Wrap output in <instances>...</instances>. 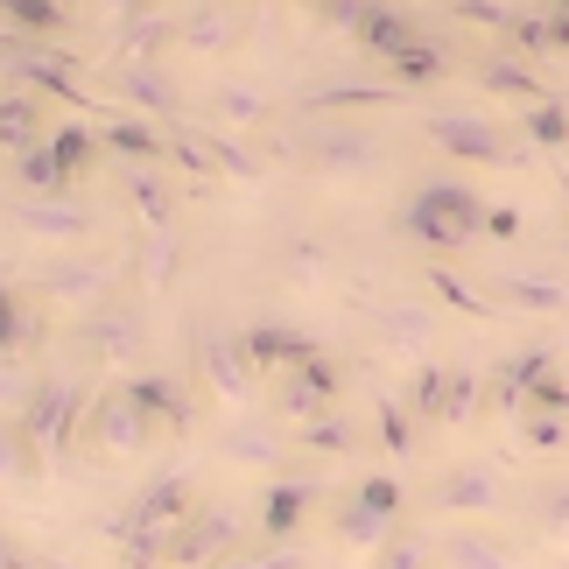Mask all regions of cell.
Instances as JSON below:
<instances>
[{"instance_id":"d4e9b609","label":"cell","mask_w":569,"mask_h":569,"mask_svg":"<svg viewBox=\"0 0 569 569\" xmlns=\"http://www.w3.org/2000/svg\"><path fill=\"white\" fill-rule=\"evenodd\" d=\"M436 569H528L499 535L486 528H471V520H457V528L436 535Z\"/></svg>"},{"instance_id":"f6af8a7d","label":"cell","mask_w":569,"mask_h":569,"mask_svg":"<svg viewBox=\"0 0 569 569\" xmlns=\"http://www.w3.org/2000/svg\"><path fill=\"white\" fill-rule=\"evenodd\" d=\"M429 562H436V535H415V528H401L387 549L366 556V569H429Z\"/></svg>"},{"instance_id":"8d00e7d4","label":"cell","mask_w":569,"mask_h":569,"mask_svg":"<svg viewBox=\"0 0 569 569\" xmlns=\"http://www.w3.org/2000/svg\"><path fill=\"white\" fill-rule=\"evenodd\" d=\"M520 141L535 148V156H556L569 148V99H541V106H520Z\"/></svg>"},{"instance_id":"60d3db41","label":"cell","mask_w":569,"mask_h":569,"mask_svg":"<svg viewBox=\"0 0 569 569\" xmlns=\"http://www.w3.org/2000/svg\"><path fill=\"white\" fill-rule=\"evenodd\" d=\"M296 450H310V457H352L359 450V422H345V415H317V422L296 429Z\"/></svg>"},{"instance_id":"c3c4849f","label":"cell","mask_w":569,"mask_h":569,"mask_svg":"<svg viewBox=\"0 0 569 569\" xmlns=\"http://www.w3.org/2000/svg\"><path fill=\"white\" fill-rule=\"evenodd\" d=\"M42 457L50 450H42L21 422H8V486H42Z\"/></svg>"},{"instance_id":"ffe728a7","label":"cell","mask_w":569,"mask_h":569,"mask_svg":"<svg viewBox=\"0 0 569 569\" xmlns=\"http://www.w3.org/2000/svg\"><path fill=\"white\" fill-rule=\"evenodd\" d=\"M401 99H415V92L393 84V78H331V84H317V92H302L296 113L331 120V113H373V106H401Z\"/></svg>"},{"instance_id":"603a6c76","label":"cell","mask_w":569,"mask_h":569,"mask_svg":"<svg viewBox=\"0 0 569 569\" xmlns=\"http://www.w3.org/2000/svg\"><path fill=\"white\" fill-rule=\"evenodd\" d=\"M99 134H106V156H120V169H162L169 162V127L148 113H113V120H99Z\"/></svg>"},{"instance_id":"94428289","label":"cell","mask_w":569,"mask_h":569,"mask_svg":"<svg viewBox=\"0 0 569 569\" xmlns=\"http://www.w3.org/2000/svg\"><path fill=\"white\" fill-rule=\"evenodd\" d=\"M8 569H42V562H29V556H14V549H8Z\"/></svg>"},{"instance_id":"8fae6325","label":"cell","mask_w":569,"mask_h":569,"mask_svg":"<svg viewBox=\"0 0 569 569\" xmlns=\"http://www.w3.org/2000/svg\"><path fill=\"white\" fill-rule=\"evenodd\" d=\"M289 443H296V422H281V415L268 408V415H232L226 429L211 436V457L218 465H239V471H274L281 457H289Z\"/></svg>"},{"instance_id":"e575fe53","label":"cell","mask_w":569,"mask_h":569,"mask_svg":"<svg viewBox=\"0 0 569 569\" xmlns=\"http://www.w3.org/2000/svg\"><path fill=\"white\" fill-rule=\"evenodd\" d=\"M50 148H57V162H63V177H99L106 169V134H92L84 120H63V127H50Z\"/></svg>"},{"instance_id":"30bf717a","label":"cell","mask_w":569,"mask_h":569,"mask_svg":"<svg viewBox=\"0 0 569 569\" xmlns=\"http://www.w3.org/2000/svg\"><path fill=\"white\" fill-rule=\"evenodd\" d=\"M359 317L380 331L387 352L401 359H429L436 331H443V317H436V296H359Z\"/></svg>"},{"instance_id":"4316f807","label":"cell","mask_w":569,"mask_h":569,"mask_svg":"<svg viewBox=\"0 0 569 569\" xmlns=\"http://www.w3.org/2000/svg\"><path fill=\"white\" fill-rule=\"evenodd\" d=\"M127 401H134L162 436H183L190 429V387L169 380V373H134V380H127Z\"/></svg>"},{"instance_id":"be15d7a7","label":"cell","mask_w":569,"mask_h":569,"mask_svg":"<svg viewBox=\"0 0 569 569\" xmlns=\"http://www.w3.org/2000/svg\"><path fill=\"white\" fill-rule=\"evenodd\" d=\"M562 197H569V177H562Z\"/></svg>"},{"instance_id":"ba28073f","label":"cell","mask_w":569,"mask_h":569,"mask_svg":"<svg viewBox=\"0 0 569 569\" xmlns=\"http://www.w3.org/2000/svg\"><path fill=\"white\" fill-rule=\"evenodd\" d=\"M190 492H197L190 465L162 471V478H148V486H141L134 499H127V507H120L113 520H106V541H120V549H127V541H141V535H156V528H177V520L197 507Z\"/></svg>"},{"instance_id":"f907efd6","label":"cell","mask_w":569,"mask_h":569,"mask_svg":"<svg viewBox=\"0 0 569 569\" xmlns=\"http://www.w3.org/2000/svg\"><path fill=\"white\" fill-rule=\"evenodd\" d=\"M177 268V232H141V289H169Z\"/></svg>"},{"instance_id":"1f68e13d","label":"cell","mask_w":569,"mask_h":569,"mask_svg":"<svg viewBox=\"0 0 569 569\" xmlns=\"http://www.w3.org/2000/svg\"><path fill=\"white\" fill-rule=\"evenodd\" d=\"M422 289H429L436 302H443V310H465V317H513V310H507V302H499L492 289H478V281L450 274L443 260H429V268H422Z\"/></svg>"},{"instance_id":"52a82bcc","label":"cell","mask_w":569,"mask_h":569,"mask_svg":"<svg viewBox=\"0 0 569 569\" xmlns=\"http://www.w3.org/2000/svg\"><path fill=\"white\" fill-rule=\"evenodd\" d=\"M106 92H113L120 113H148V120H183V84L169 78V63L162 57H113L106 63Z\"/></svg>"},{"instance_id":"e0dca14e","label":"cell","mask_w":569,"mask_h":569,"mask_svg":"<svg viewBox=\"0 0 569 569\" xmlns=\"http://www.w3.org/2000/svg\"><path fill=\"white\" fill-rule=\"evenodd\" d=\"M247 8H253V0H190V8L177 14V50H190V57L239 50V36H247Z\"/></svg>"},{"instance_id":"f546056e","label":"cell","mask_w":569,"mask_h":569,"mask_svg":"<svg viewBox=\"0 0 569 569\" xmlns=\"http://www.w3.org/2000/svg\"><path fill=\"white\" fill-rule=\"evenodd\" d=\"M352 42H359V50L373 57V63H387L393 50H408V42H422V21H415L408 8H387V0H373V14L359 21V36H352Z\"/></svg>"},{"instance_id":"f35d334b","label":"cell","mask_w":569,"mask_h":569,"mask_svg":"<svg viewBox=\"0 0 569 569\" xmlns=\"http://www.w3.org/2000/svg\"><path fill=\"white\" fill-rule=\"evenodd\" d=\"M197 141H204V156L218 162V177H232V183H253V177H260L253 148H247V141H232V127H218V120H204V127H197Z\"/></svg>"},{"instance_id":"d590c367","label":"cell","mask_w":569,"mask_h":569,"mask_svg":"<svg viewBox=\"0 0 569 569\" xmlns=\"http://www.w3.org/2000/svg\"><path fill=\"white\" fill-rule=\"evenodd\" d=\"M387 78H393V84H408V92L422 99L429 84H443V78H450V57L422 36V42H408V50H393V57H387Z\"/></svg>"},{"instance_id":"681fc988","label":"cell","mask_w":569,"mask_h":569,"mask_svg":"<svg viewBox=\"0 0 569 569\" xmlns=\"http://www.w3.org/2000/svg\"><path fill=\"white\" fill-rule=\"evenodd\" d=\"M218 569H310V556H302V541H260V549L226 556Z\"/></svg>"},{"instance_id":"9f6ffc18","label":"cell","mask_w":569,"mask_h":569,"mask_svg":"<svg viewBox=\"0 0 569 569\" xmlns=\"http://www.w3.org/2000/svg\"><path fill=\"white\" fill-rule=\"evenodd\" d=\"M450 14H457V21H478V29H499V36L513 29V14L499 8V0H450Z\"/></svg>"},{"instance_id":"8992f818","label":"cell","mask_w":569,"mask_h":569,"mask_svg":"<svg viewBox=\"0 0 569 569\" xmlns=\"http://www.w3.org/2000/svg\"><path fill=\"white\" fill-rule=\"evenodd\" d=\"M8 84H29V92L57 99V106H71V113H99V120H113V113H120V106H113V99H99L84 78H71V57H42L36 42H21V36H8Z\"/></svg>"},{"instance_id":"9c48e42d","label":"cell","mask_w":569,"mask_h":569,"mask_svg":"<svg viewBox=\"0 0 569 569\" xmlns=\"http://www.w3.org/2000/svg\"><path fill=\"white\" fill-rule=\"evenodd\" d=\"M14 422L29 429L50 457H63V450L78 443V422H84V380H71V373H42L36 393L14 408Z\"/></svg>"},{"instance_id":"5bb4252c","label":"cell","mask_w":569,"mask_h":569,"mask_svg":"<svg viewBox=\"0 0 569 569\" xmlns=\"http://www.w3.org/2000/svg\"><path fill=\"white\" fill-rule=\"evenodd\" d=\"M14 232H29V239H57V247H84V239L99 232V211L84 204L78 190H63V197H14Z\"/></svg>"},{"instance_id":"bcb514c9","label":"cell","mask_w":569,"mask_h":569,"mask_svg":"<svg viewBox=\"0 0 569 569\" xmlns=\"http://www.w3.org/2000/svg\"><path fill=\"white\" fill-rule=\"evenodd\" d=\"M63 21H71V14H63V0H8V36H57L63 29Z\"/></svg>"},{"instance_id":"74e56055","label":"cell","mask_w":569,"mask_h":569,"mask_svg":"<svg viewBox=\"0 0 569 569\" xmlns=\"http://www.w3.org/2000/svg\"><path fill=\"white\" fill-rule=\"evenodd\" d=\"M443 393H450V366H436V359H415V373H408V387H401V401H408V415L415 422H443Z\"/></svg>"},{"instance_id":"d6a6232c","label":"cell","mask_w":569,"mask_h":569,"mask_svg":"<svg viewBox=\"0 0 569 569\" xmlns=\"http://www.w3.org/2000/svg\"><path fill=\"white\" fill-rule=\"evenodd\" d=\"M120 190H127V204H134L141 232H169V226H177V197H169L162 169H120Z\"/></svg>"},{"instance_id":"9a60e30c","label":"cell","mask_w":569,"mask_h":569,"mask_svg":"<svg viewBox=\"0 0 569 569\" xmlns=\"http://www.w3.org/2000/svg\"><path fill=\"white\" fill-rule=\"evenodd\" d=\"M338 393H345V380H338V366L331 359H302V366H289V373L274 380V415L281 422H317V415H338Z\"/></svg>"},{"instance_id":"484cf974","label":"cell","mask_w":569,"mask_h":569,"mask_svg":"<svg viewBox=\"0 0 569 569\" xmlns=\"http://www.w3.org/2000/svg\"><path fill=\"white\" fill-rule=\"evenodd\" d=\"M239 345H247L253 373H289V366H302V359L323 352V345H317L310 331H296V323H247V331H239Z\"/></svg>"},{"instance_id":"816d5d0a","label":"cell","mask_w":569,"mask_h":569,"mask_svg":"<svg viewBox=\"0 0 569 569\" xmlns=\"http://www.w3.org/2000/svg\"><path fill=\"white\" fill-rule=\"evenodd\" d=\"M520 443L541 450V457L569 450V415H520Z\"/></svg>"},{"instance_id":"2e32d148","label":"cell","mask_w":569,"mask_h":569,"mask_svg":"<svg viewBox=\"0 0 569 569\" xmlns=\"http://www.w3.org/2000/svg\"><path fill=\"white\" fill-rule=\"evenodd\" d=\"M36 296L50 302H71V310H99V302H113V260H84V253H63L50 268L29 274Z\"/></svg>"},{"instance_id":"3957f363","label":"cell","mask_w":569,"mask_h":569,"mask_svg":"<svg viewBox=\"0 0 569 569\" xmlns=\"http://www.w3.org/2000/svg\"><path fill=\"white\" fill-rule=\"evenodd\" d=\"M422 141L436 156L465 162V169H528L535 148L507 134V120H486V113H429L422 120Z\"/></svg>"},{"instance_id":"7c38bea8","label":"cell","mask_w":569,"mask_h":569,"mask_svg":"<svg viewBox=\"0 0 569 569\" xmlns=\"http://www.w3.org/2000/svg\"><path fill=\"white\" fill-rule=\"evenodd\" d=\"M156 422L127 401V387H113V393H99L92 401V415H84V443H92L106 465H127V457H148V443H156Z\"/></svg>"},{"instance_id":"db71d44e","label":"cell","mask_w":569,"mask_h":569,"mask_svg":"<svg viewBox=\"0 0 569 569\" xmlns=\"http://www.w3.org/2000/svg\"><path fill=\"white\" fill-rule=\"evenodd\" d=\"M352 499H359V507H373V513H393V520H401V507H408V492L393 486L387 471H373V478H359V486H352Z\"/></svg>"},{"instance_id":"83f0119b","label":"cell","mask_w":569,"mask_h":569,"mask_svg":"<svg viewBox=\"0 0 569 569\" xmlns=\"http://www.w3.org/2000/svg\"><path fill=\"white\" fill-rule=\"evenodd\" d=\"M331 535H338L352 556H373V549H387V541L401 535V520H393V513H373V507H359V499L345 492L338 507H331Z\"/></svg>"},{"instance_id":"f1b7e54d","label":"cell","mask_w":569,"mask_h":569,"mask_svg":"<svg viewBox=\"0 0 569 569\" xmlns=\"http://www.w3.org/2000/svg\"><path fill=\"white\" fill-rule=\"evenodd\" d=\"M42 120H50V99L8 84V99H0V148H8V156H21V148H42V141H50V134H42Z\"/></svg>"},{"instance_id":"5b68a950","label":"cell","mask_w":569,"mask_h":569,"mask_svg":"<svg viewBox=\"0 0 569 569\" xmlns=\"http://www.w3.org/2000/svg\"><path fill=\"white\" fill-rule=\"evenodd\" d=\"M190 366H197V380L211 387V401H226L232 415H247L253 408V359H247V345H239V331H218V323H197L190 331Z\"/></svg>"},{"instance_id":"44dd1931","label":"cell","mask_w":569,"mask_h":569,"mask_svg":"<svg viewBox=\"0 0 569 569\" xmlns=\"http://www.w3.org/2000/svg\"><path fill=\"white\" fill-rule=\"evenodd\" d=\"M499 499H507L499 471H492V465H478V457H465V465H450V471L429 486V513H457V520H471V513H492Z\"/></svg>"},{"instance_id":"f5cc1de1","label":"cell","mask_w":569,"mask_h":569,"mask_svg":"<svg viewBox=\"0 0 569 569\" xmlns=\"http://www.w3.org/2000/svg\"><path fill=\"white\" fill-rule=\"evenodd\" d=\"M281 268L310 281V274H323V268H331V253H323V239H302V232H289V239H281Z\"/></svg>"},{"instance_id":"277c9868","label":"cell","mask_w":569,"mask_h":569,"mask_svg":"<svg viewBox=\"0 0 569 569\" xmlns=\"http://www.w3.org/2000/svg\"><path fill=\"white\" fill-rule=\"evenodd\" d=\"M253 520L226 507V499H211V507H190L177 528H169V569H218L226 556H239V541H247Z\"/></svg>"},{"instance_id":"ac0fdd59","label":"cell","mask_w":569,"mask_h":569,"mask_svg":"<svg viewBox=\"0 0 569 569\" xmlns=\"http://www.w3.org/2000/svg\"><path fill=\"white\" fill-rule=\"evenodd\" d=\"M317 507H323L317 478H274V486L260 492V507H253V535L260 541H302V528H310Z\"/></svg>"},{"instance_id":"91938a15","label":"cell","mask_w":569,"mask_h":569,"mask_svg":"<svg viewBox=\"0 0 569 569\" xmlns=\"http://www.w3.org/2000/svg\"><path fill=\"white\" fill-rule=\"evenodd\" d=\"M556 50L569 57V14H556Z\"/></svg>"},{"instance_id":"6125c7cd","label":"cell","mask_w":569,"mask_h":569,"mask_svg":"<svg viewBox=\"0 0 569 569\" xmlns=\"http://www.w3.org/2000/svg\"><path fill=\"white\" fill-rule=\"evenodd\" d=\"M541 8H549V14H569V0H541Z\"/></svg>"},{"instance_id":"7a4b0ae2","label":"cell","mask_w":569,"mask_h":569,"mask_svg":"<svg viewBox=\"0 0 569 569\" xmlns=\"http://www.w3.org/2000/svg\"><path fill=\"white\" fill-rule=\"evenodd\" d=\"M296 162H310L323 183H359L387 169V134L366 120H317L296 134Z\"/></svg>"},{"instance_id":"ee69618b","label":"cell","mask_w":569,"mask_h":569,"mask_svg":"<svg viewBox=\"0 0 569 569\" xmlns=\"http://www.w3.org/2000/svg\"><path fill=\"white\" fill-rule=\"evenodd\" d=\"M478 408H486V387H478L471 366H450V393H443V429H471Z\"/></svg>"},{"instance_id":"d6986e66","label":"cell","mask_w":569,"mask_h":569,"mask_svg":"<svg viewBox=\"0 0 569 569\" xmlns=\"http://www.w3.org/2000/svg\"><path fill=\"white\" fill-rule=\"evenodd\" d=\"M556 373V345H520L513 359H499L486 373V415H528L535 380Z\"/></svg>"},{"instance_id":"4fadbf2b","label":"cell","mask_w":569,"mask_h":569,"mask_svg":"<svg viewBox=\"0 0 569 569\" xmlns=\"http://www.w3.org/2000/svg\"><path fill=\"white\" fill-rule=\"evenodd\" d=\"M141 338H148V323H141L134 302H99V310L78 317V352L92 366H134Z\"/></svg>"},{"instance_id":"836d02e7","label":"cell","mask_w":569,"mask_h":569,"mask_svg":"<svg viewBox=\"0 0 569 569\" xmlns=\"http://www.w3.org/2000/svg\"><path fill=\"white\" fill-rule=\"evenodd\" d=\"M8 177H14V197H63V190H78L71 177H63V162H57V148L42 141V148H21V156H8Z\"/></svg>"},{"instance_id":"4dcf8cb0","label":"cell","mask_w":569,"mask_h":569,"mask_svg":"<svg viewBox=\"0 0 569 569\" xmlns=\"http://www.w3.org/2000/svg\"><path fill=\"white\" fill-rule=\"evenodd\" d=\"M204 120L232 127V134H253V127L274 120V99L260 92V84H218V92L204 99Z\"/></svg>"},{"instance_id":"ab89813d","label":"cell","mask_w":569,"mask_h":569,"mask_svg":"<svg viewBox=\"0 0 569 569\" xmlns=\"http://www.w3.org/2000/svg\"><path fill=\"white\" fill-rule=\"evenodd\" d=\"M528 513H535V535L569 549V478H549V486L528 492Z\"/></svg>"},{"instance_id":"6f0895ef","label":"cell","mask_w":569,"mask_h":569,"mask_svg":"<svg viewBox=\"0 0 569 569\" xmlns=\"http://www.w3.org/2000/svg\"><path fill=\"white\" fill-rule=\"evenodd\" d=\"M528 415H569V380H562V373L535 380V393H528Z\"/></svg>"},{"instance_id":"680465c9","label":"cell","mask_w":569,"mask_h":569,"mask_svg":"<svg viewBox=\"0 0 569 569\" xmlns=\"http://www.w3.org/2000/svg\"><path fill=\"white\" fill-rule=\"evenodd\" d=\"M520 226H528V218H520L513 204H492L486 211V239H520Z\"/></svg>"},{"instance_id":"b9f144b4","label":"cell","mask_w":569,"mask_h":569,"mask_svg":"<svg viewBox=\"0 0 569 569\" xmlns=\"http://www.w3.org/2000/svg\"><path fill=\"white\" fill-rule=\"evenodd\" d=\"M507 42H513V57H528V63H541V57H562V50H556V14H549V8H535V14H513Z\"/></svg>"},{"instance_id":"7bdbcfd3","label":"cell","mask_w":569,"mask_h":569,"mask_svg":"<svg viewBox=\"0 0 569 569\" xmlns=\"http://www.w3.org/2000/svg\"><path fill=\"white\" fill-rule=\"evenodd\" d=\"M373 422H380V450L387 457H415V415L401 393H380L373 401Z\"/></svg>"},{"instance_id":"cb8c5ba5","label":"cell","mask_w":569,"mask_h":569,"mask_svg":"<svg viewBox=\"0 0 569 569\" xmlns=\"http://www.w3.org/2000/svg\"><path fill=\"white\" fill-rule=\"evenodd\" d=\"M486 289L507 302L513 317H562L569 310V281L549 268H513V274H492Z\"/></svg>"},{"instance_id":"7402d4cb","label":"cell","mask_w":569,"mask_h":569,"mask_svg":"<svg viewBox=\"0 0 569 569\" xmlns=\"http://www.w3.org/2000/svg\"><path fill=\"white\" fill-rule=\"evenodd\" d=\"M471 84H478L486 99H507V106H541V99H556L549 78H541L528 57H513V50L478 57V63H471Z\"/></svg>"},{"instance_id":"11a10c76","label":"cell","mask_w":569,"mask_h":569,"mask_svg":"<svg viewBox=\"0 0 569 569\" xmlns=\"http://www.w3.org/2000/svg\"><path fill=\"white\" fill-rule=\"evenodd\" d=\"M323 29H345V36H359V21L373 14V0H310Z\"/></svg>"},{"instance_id":"7dc6e473","label":"cell","mask_w":569,"mask_h":569,"mask_svg":"<svg viewBox=\"0 0 569 569\" xmlns=\"http://www.w3.org/2000/svg\"><path fill=\"white\" fill-rule=\"evenodd\" d=\"M36 331H42V317L29 310V281H14V289H8V345H0V352H8V359L36 352Z\"/></svg>"},{"instance_id":"6da1fadb","label":"cell","mask_w":569,"mask_h":569,"mask_svg":"<svg viewBox=\"0 0 569 569\" xmlns=\"http://www.w3.org/2000/svg\"><path fill=\"white\" fill-rule=\"evenodd\" d=\"M486 197H478L471 183H457V177H429V183H415L408 190V204H401V218H393V226H401L415 247L422 253H465V247H478V239H486Z\"/></svg>"}]
</instances>
